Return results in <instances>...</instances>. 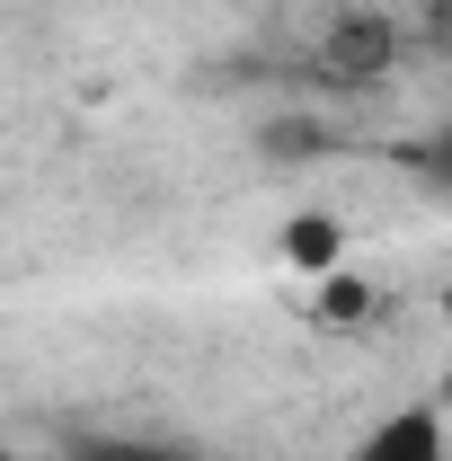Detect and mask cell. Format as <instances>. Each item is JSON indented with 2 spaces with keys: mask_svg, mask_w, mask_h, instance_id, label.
Returning a JSON list of instances; mask_svg holds the SVG:
<instances>
[{
  "mask_svg": "<svg viewBox=\"0 0 452 461\" xmlns=\"http://www.w3.org/2000/svg\"><path fill=\"white\" fill-rule=\"evenodd\" d=\"M71 461H204L195 444H160V435H98V444H80Z\"/></svg>",
  "mask_w": 452,
  "mask_h": 461,
  "instance_id": "7a4b0ae2",
  "label": "cell"
},
{
  "mask_svg": "<svg viewBox=\"0 0 452 461\" xmlns=\"http://www.w3.org/2000/svg\"><path fill=\"white\" fill-rule=\"evenodd\" d=\"M346 461H444V408H435V400L391 408L382 426L355 435V453H346Z\"/></svg>",
  "mask_w": 452,
  "mask_h": 461,
  "instance_id": "6da1fadb",
  "label": "cell"
}]
</instances>
